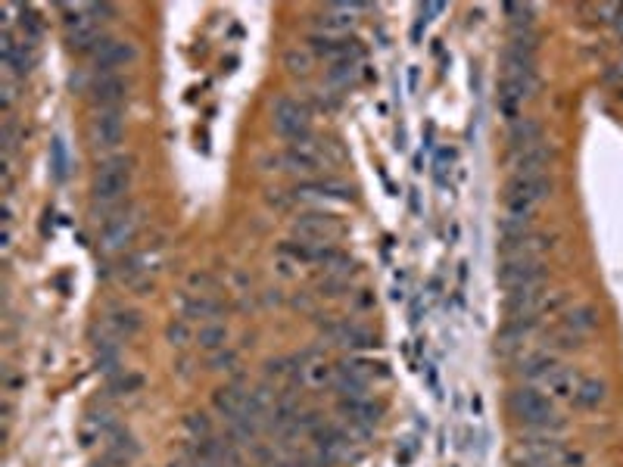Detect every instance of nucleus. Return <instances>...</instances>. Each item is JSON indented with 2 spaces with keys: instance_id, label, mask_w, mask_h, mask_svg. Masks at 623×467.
<instances>
[{
  "instance_id": "f257e3e1",
  "label": "nucleus",
  "mask_w": 623,
  "mask_h": 467,
  "mask_svg": "<svg viewBox=\"0 0 623 467\" xmlns=\"http://www.w3.org/2000/svg\"><path fill=\"white\" fill-rule=\"evenodd\" d=\"M128 184H131V159L128 156H106V159H100L91 181L94 209H100V212L119 209V202L128 193Z\"/></svg>"
},
{
  "instance_id": "f03ea898",
  "label": "nucleus",
  "mask_w": 623,
  "mask_h": 467,
  "mask_svg": "<svg viewBox=\"0 0 623 467\" xmlns=\"http://www.w3.org/2000/svg\"><path fill=\"white\" fill-rule=\"evenodd\" d=\"M508 409H511L514 421L524 424L533 433H558L564 427V421L555 411L552 399L543 396L537 387H518L508 396Z\"/></svg>"
},
{
  "instance_id": "7ed1b4c3",
  "label": "nucleus",
  "mask_w": 623,
  "mask_h": 467,
  "mask_svg": "<svg viewBox=\"0 0 623 467\" xmlns=\"http://www.w3.org/2000/svg\"><path fill=\"white\" fill-rule=\"evenodd\" d=\"M552 193V181L548 175L543 178H520V175H511L505 187V219L508 221H520V225H530L537 209L543 206Z\"/></svg>"
},
{
  "instance_id": "20e7f679",
  "label": "nucleus",
  "mask_w": 623,
  "mask_h": 467,
  "mask_svg": "<svg viewBox=\"0 0 623 467\" xmlns=\"http://www.w3.org/2000/svg\"><path fill=\"white\" fill-rule=\"evenodd\" d=\"M272 121H275V131L281 134L284 140H290V144L309 138V110L300 100H290V97L275 100Z\"/></svg>"
},
{
  "instance_id": "39448f33",
  "label": "nucleus",
  "mask_w": 623,
  "mask_h": 467,
  "mask_svg": "<svg viewBox=\"0 0 623 467\" xmlns=\"http://www.w3.org/2000/svg\"><path fill=\"white\" fill-rule=\"evenodd\" d=\"M548 268L543 265V259H502V268H499V283L511 293V290H527V287H539L546 283Z\"/></svg>"
},
{
  "instance_id": "423d86ee",
  "label": "nucleus",
  "mask_w": 623,
  "mask_h": 467,
  "mask_svg": "<svg viewBox=\"0 0 623 467\" xmlns=\"http://www.w3.org/2000/svg\"><path fill=\"white\" fill-rule=\"evenodd\" d=\"M138 234V219L134 212H113L104 219V228H100V253L106 256H119L128 249V243Z\"/></svg>"
},
{
  "instance_id": "0eeeda50",
  "label": "nucleus",
  "mask_w": 623,
  "mask_h": 467,
  "mask_svg": "<svg viewBox=\"0 0 623 467\" xmlns=\"http://www.w3.org/2000/svg\"><path fill=\"white\" fill-rule=\"evenodd\" d=\"M125 138V116L122 110H97L91 119V144L94 150H116Z\"/></svg>"
},
{
  "instance_id": "6e6552de",
  "label": "nucleus",
  "mask_w": 623,
  "mask_h": 467,
  "mask_svg": "<svg viewBox=\"0 0 623 467\" xmlns=\"http://www.w3.org/2000/svg\"><path fill=\"white\" fill-rule=\"evenodd\" d=\"M94 66L97 72H119L122 66H131L138 59V47L131 40H122V38H104L97 47L91 50Z\"/></svg>"
},
{
  "instance_id": "1a4fd4ad",
  "label": "nucleus",
  "mask_w": 623,
  "mask_h": 467,
  "mask_svg": "<svg viewBox=\"0 0 623 467\" xmlns=\"http://www.w3.org/2000/svg\"><path fill=\"white\" fill-rule=\"evenodd\" d=\"M548 162H552V150H548L546 140L530 147H514L511 150V168L520 178H543V175H548L546 172Z\"/></svg>"
},
{
  "instance_id": "9d476101",
  "label": "nucleus",
  "mask_w": 623,
  "mask_h": 467,
  "mask_svg": "<svg viewBox=\"0 0 623 467\" xmlns=\"http://www.w3.org/2000/svg\"><path fill=\"white\" fill-rule=\"evenodd\" d=\"M128 97V85L119 72H97L91 81V100L97 110H122Z\"/></svg>"
},
{
  "instance_id": "9b49d317",
  "label": "nucleus",
  "mask_w": 623,
  "mask_h": 467,
  "mask_svg": "<svg viewBox=\"0 0 623 467\" xmlns=\"http://www.w3.org/2000/svg\"><path fill=\"white\" fill-rule=\"evenodd\" d=\"M296 234L302 237V240H312V243H328L334 240L337 234H340V225H337L334 215H321V212H306L300 215V219L293 221Z\"/></svg>"
},
{
  "instance_id": "f8f14e48",
  "label": "nucleus",
  "mask_w": 623,
  "mask_h": 467,
  "mask_svg": "<svg viewBox=\"0 0 623 467\" xmlns=\"http://www.w3.org/2000/svg\"><path fill=\"white\" fill-rule=\"evenodd\" d=\"M608 402V383L599 381V377H589V374H580L577 377V387H573V399L571 405H577V409H599V405Z\"/></svg>"
},
{
  "instance_id": "ddd939ff",
  "label": "nucleus",
  "mask_w": 623,
  "mask_h": 467,
  "mask_svg": "<svg viewBox=\"0 0 623 467\" xmlns=\"http://www.w3.org/2000/svg\"><path fill=\"white\" fill-rule=\"evenodd\" d=\"M104 328L113 334V340H131V337L144 328V318L134 309H119V311H113V315H106Z\"/></svg>"
},
{
  "instance_id": "4468645a",
  "label": "nucleus",
  "mask_w": 623,
  "mask_h": 467,
  "mask_svg": "<svg viewBox=\"0 0 623 467\" xmlns=\"http://www.w3.org/2000/svg\"><path fill=\"white\" fill-rule=\"evenodd\" d=\"M539 140H546V138H543V125H539L537 119L518 116L511 121V131H508V144H511V150H514V147L539 144Z\"/></svg>"
},
{
  "instance_id": "2eb2a0df",
  "label": "nucleus",
  "mask_w": 623,
  "mask_h": 467,
  "mask_svg": "<svg viewBox=\"0 0 623 467\" xmlns=\"http://www.w3.org/2000/svg\"><path fill=\"white\" fill-rule=\"evenodd\" d=\"M194 343H196V346H200L203 352H221V349H225V343H228V328H225V324H219V321L203 324Z\"/></svg>"
},
{
  "instance_id": "dca6fc26",
  "label": "nucleus",
  "mask_w": 623,
  "mask_h": 467,
  "mask_svg": "<svg viewBox=\"0 0 623 467\" xmlns=\"http://www.w3.org/2000/svg\"><path fill=\"white\" fill-rule=\"evenodd\" d=\"M505 13L511 16V31H533V6L530 4H508Z\"/></svg>"
},
{
  "instance_id": "f3484780",
  "label": "nucleus",
  "mask_w": 623,
  "mask_h": 467,
  "mask_svg": "<svg viewBox=\"0 0 623 467\" xmlns=\"http://www.w3.org/2000/svg\"><path fill=\"white\" fill-rule=\"evenodd\" d=\"M284 66H287L293 76H309V72H312V53L293 47V50L284 53Z\"/></svg>"
},
{
  "instance_id": "a211bd4d",
  "label": "nucleus",
  "mask_w": 623,
  "mask_h": 467,
  "mask_svg": "<svg viewBox=\"0 0 623 467\" xmlns=\"http://www.w3.org/2000/svg\"><path fill=\"white\" fill-rule=\"evenodd\" d=\"M166 337H168V343H172V346H187V343H191V328H187L185 318H178V321L168 324Z\"/></svg>"
},
{
  "instance_id": "6ab92c4d",
  "label": "nucleus",
  "mask_w": 623,
  "mask_h": 467,
  "mask_svg": "<svg viewBox=\"0 0 623 467\" xmlns=\"http://www.w3.org/2000/svg\"><path fill=\"white\" fill-rule=\"evenodd\" d=\"M53 168H57V178L66 175V150H63V140H53Z\"/></svg>"
},
{
  "instance_id": "aec40b11",
  "label": "nucleus",
  "mask_w": 623,
  "mask_h": 467,
  "mask_svg": "<svg viewBox=\"0 0 623 467\" xmlns=\"http://www.w3.org/2000/svg\"><path fill=\"white\" fill-rule=\"evenodd\" d=\"M187 427H191L194 433H203V439L209 436V421H206V415H191V418H187Z\"/></svg>"
}]
</instances>
